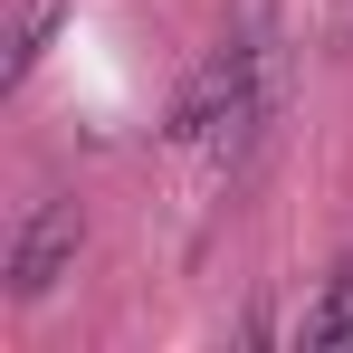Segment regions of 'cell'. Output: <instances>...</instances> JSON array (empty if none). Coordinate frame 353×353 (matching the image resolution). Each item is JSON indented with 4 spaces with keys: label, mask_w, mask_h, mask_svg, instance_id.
I'll use <instances>...</instances> for the list:
<instances>
[{
    "label": "cell",
    "mask_w": 353,
    "mask_h": 353,
    "mask_svg": "<svg viewBox=\"0 0 353 353\" xmlns=\"http://www.w3.org/2000/svg\"><path fill=\"white\" fill-rule=\"evenodd\" d=\"M258 86H268V48H258V39H230V48H210L201 77L172 96V124H163V134H172V143H201V134H220Z\"/></svg>",
    "instance_id": "obj_1"
},
{
    "label": "cell",
    "mask_w": 353,
    "mask_h": 353,
    "mask_svg": "<svg viewBox=\"0 0 353 353\" xmlns=\"http://www.w3.org/2000/svg\"><path fill=\"white\" fill-rule=\"evenodd\" d=\"M77 239H86V220H77V201H29V220H19V239H10V296H48L77 268Z\"/></svg>",
    "instance_id": "obj_2"
},
{
    "label": "cell",
    "mask_w": 353,
    "mask_h": 353,
    "mask_svg": "<svg viewBox=\"0 0 353 353\" xmlns=\"http://www.w3.org/2000/svg\"><path fill=\"white\" fill-rule=\"evenodd\" d=\"M58 19H67V0H19V19H10V48H0V86H19V77L39 67V48L58 39Z\"/></svg>",
    "instance_id": "obj_3"
},
{
    "label": "cell",
    "mask_w": 353,
    "mask_h": 353,
    "mask_svg": "<svg viewBox=\"0 0 353 353\" xmlns=\"http://www.w3.org/2000/svg\"><path fill=\"white\" fill-rule=\"evenodd\" d=\"M353 344V258L325 277V296H315V315H305V353H334Z\"/></svg>",
    "instance_id": "obj_4"
}]
</instances>
